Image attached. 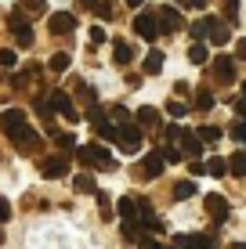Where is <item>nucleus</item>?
I'll list each match as a JSON object with an SVG mask.
<instances>
[{"label": "nucleus", "mask_w": 246, "mask_h": 249, "mask_svg": "<svg viewBox=\"0 0 246 249\" xmlns=\"http://www.w3.org/2000/svg\"><path fill=\"white\" fill-rule=\"evenodd\" d=\"M141 141H145V134H141L138 123H127V126H120V134H116V144H120L123 156H134V152H141Z\"/></svg>", "instance_id": "nucleus-1"}, {"label": "nucleus", "mask_w": 246, "mask_h": 249, "mask_svg": "<svg viewBox=\"0 0 246 249\" xmlns=\"http://www.w3.org/2000/svg\"><path fill=\"white\" fill-rule=\"evenodd\" d=\"M47 101H51V112L62 116L65 123H76V119H80V112L73 108V98H69L65 90H51V98H47Z\"/></svg>", "instance_id": "nucleus-2"}, {"label": "nucleus", "mask_w": 246, "mask_h": 249, "mask_svg": "<svg viewBox=\"0 0 246 249\" xmlns=\"http://www.w3.org/2000/svg\"><path fill=\"white\" fill-rule=\"evenodd\" d=\"M76 156H80V162L83 166H113V156H109L101 144H83V148H76Z\"/></svg>", "instance_id": "nucleus-3"}, {"label": "nucleus", "mask_w": 246, "mask_h": 249, "mask_svg": "<svg viewBox=\"0 0 246 249\" xmlns=\"http://www.w3.org/2000/svg\"><path fill=\"white\" fill-rule=\"evenodd\" d=\"M7 25H11L15 40H19V47H29L33 44V33H29V18L22 15V7H15L11 15H7Z\"/></svg>", "instance_id": "nucleus-4"}, {"label": "nucleus", "mask_w": 246, "mask_h": 249, "mask_svg": "<svg viewBox=\"0 0 246 249\" xmlns=\"http://www.w3.org/2000/svg\"><path fill=\"white\" fill-rule=\"evenodd\" d=\"M25 126H29V119H25L22 108H7V112L0 116V130H4L7 137H19Z\"/></svg>", "instance_id": "nucleus-5"}, {"label": "nucleus", "mask_w": 246, "mask_h": 249, "mask_svg": "<svg viewBox=\"0 0 246 249\" xmlns=\"http://www.w3.org/2000/svg\"><path fill=\"white\" fill-rule=\"evenodd\" d=\"M134 29H138V36H141V40H156V33H159V18H156V11H138V18H134Z\"/></svg>", "instance_id": "nucleus-6"}, {"label": "nucleus", "mask_w": 246, "mask_h": 249, "mask_svg": "<svg viewBox=\"0 0 246 249\" xmlns=\"http://www.w3.org/2000/svg\"><path fill=\"white\" fill-rule=\"evenodd\" d=\"M47 25H51V33H55V36H69V33L76 29V15L73 11H55L47 18Z\"/></svg>", "instance_id": "nucleus-7"}, {"label": "nucleus", "mask_w": 246, "mask_h": 249, "mask_svg": "<svg viewBox=\"0 0 246 249\" xmlns=\"http://www.w3.org/2000/svg\"><path fill=\"white\" fill-rule=\"evenodd\" d=\"M210 72H214V80H217V83H232V80H235V58L217 54V58H214V65H210Z\"/></svg>", "instance_id": "nucleus-8"}, {"label": "nucleus", "mask_w": 246, "mask_h": 249, "mask_svg": "<svg viewBox=\"0 0 246 249\" xmlns=\"http://www.w3.org/2000/svg\"><path fill=\"white\" fill-rule=\"evenodd\" d=\"M156 18H159V33H174V29H181L185 25V18H181V11H177V7H159L156 11Z\"/></svg>", "instance_id": "nucleus-9"}, {"label": "nucleus", "mask_w": 246, "mask_h": 249, "mask_svg": "<svg viewBox=\"0 0 246 249\" xmlns=\"http://www.w3.org/2000/svg\"><path fill=\"white\" fill-rule=\"evenodd\" d=\"M207 40H210V44H217V47H225L228 40H232V29H228V22L217 18V15H210V33H207Z\"/></svg>", "instance_id": "nucleus-10"}, {"label": "nucleus", "mask_w": 246, "mask_h": 249, "mask_svg": "<svg viewBox=\"0 0 246 249\" xmlns=\"http://www.w3.org/2000/svg\"><path fill=\"white\" fill-rule=\"evenodd\" d=\"M40 174L51 177V181H55V177H65V174H69V159H65V156H51V159L40 162Z\"/></svg>", "instance_id": "nucleus-11"}, {"label": "nucleus", "mask_w": 246, "mask_h": 249, "mask_svg": "<svg viewBox=\"0 0 246 249\" xmlns=\"http://www.w3.org/2000/svg\"><path fill=\"white\" fill-rule=\"evenodd\" d=\"M163 166H167V162L159 159V152H152V156H145V159H141L138 177H141V181H152V177H159V174H163Z\"/></svg>", "instance_id": "nucleus-12"}, {"label": "nucleus", "mask_w": 246, "mask_h": 249, "mask_svg": "<svg viewBox=\"0 0 246 249\" xmlns=\"http://www.w3.org/2000/svg\"><path fill=\"white\" fill-rule=\"evenodd\" d=\"M177 141H181V152H185V156H189L192 162L203 156V141L196 137V130H181V137H177Z\"/></svg>", "instance_id": "nucleus-13"}, {"label": "nucleus", "mask_w": 246, "mask_h": 249, "mask_svg": "<svg viewBox=\"0 0 246 249\" xmlns=\"http://www.w3.org/2000/svg\"><path fill=\"white\" fill-rule=\"evenodd\" d=\"M214 246H217L214 235H185V238H177V249H214Z\"/></svg>", "instance_id": "nucleus-14"}, {"label": "nucleus", "mask_w": 246, "mask_h": 249, "mask_svg": "<svg viewBox=\"0 0 246 249\" xmlns=\"http://www.w3.org/2000/svg\"><path fill=\"white\" fill-rule=\"evenodd\" d=\"M207 213H210V220H228V202H225V195H207Z\"/></svg>", "instance_id": "nucleus-15"}, {"label": "nucleus", "mask_w": 246, "mask_h": 249, "mask_svg": "<svg viewBox=\"0 0 246 249\" xmlns=\"http://www.w3.org/2000/svg\"><path fill=\"white\" fill-rule=\"evenodd\" d=\"M134 119H138V126H141V130H159V123H163V119H159V112H156L152 105L138 108V116H134Z\"/></svg>", "instance_id": "nucleus-16"}, {"label": "nucleus", "mask_w": 246, "mask_h": 249, "mask_svg": "<svg viewBox=\"0 0 246 249\" xmlns=\"http://www.w3.org/2000/svg\"><path fill=\"white\" fill-rule=\"evenodd\" d=\"M47 134H51V137L58 141L62 156H65V152H73V148H76V137H73V134H65V130H55V123H47Z\"/></svg>", "instance_id": "nucleus-17"}, {"label": "nucleus", "mask_w": 246, "mask_h": 249, "mask_svg": "<svg viewBox=\"0 0 246 249\" xmlns=\"http://www.w3.org/2000/svg\"><path fill=\"white\" fill-rule=\"evenodd\" d=\"M141 69H145L149 76H159V72H163V54H159V51L152 47L149 54H145V62H141Z\"/></svg>", "instance_id": "nucleus-18"}, {"label": "nucleus", "mask_w": 246, "mask_h": 249, "mask_svg": "<svg viewBox=\"0 0 246 249\" xmlns=\"http://www.w3.org/2000/svg\"><path fill=\"white\" fill-rule=\"evenodd\" d=\"M113 58H116V65H131L134 47H131V44H123V40H113Z\"/></svg>", "instance_id": "nucleus-19"}, {"label": "nucleus", "mask_w": 246, "mask_h": 249, "mask_svg": "<svg viewBox=\"0 0 246 249\" xmlns=\"http://www.w3.org/2000/svg\"><path fill=\"white\" fill-rule=\"evenodd\" d=\"M116 210H120V217H123V220H138V199H131V195H123Z\"/></svg>", "instance_id": "nucleus-20"}, {"label": "nucleus", "mask_w": 246, "mask_h": 249, "mask_svg": "<svg viewBox=\"0 0 246 249\" xmlns=\"http://www.w3.org/2000/svg\"><path fill=\"white\" fill-rule=\"evenodd\" d=\"M73 188H76L80 195H87V192H98V188H95V177H91V174H76V177H73Z\"/></svg>", "instance_id": "nucleus-21"}, {"label": "nucleus", "mask_w": 246, "mask_h": 249, "mask_svg": "<svg viewBox=\"0 0 246 249\" xmlns=\"http://www.w3.org/2000/svg\"><path fill=\"white\" fill-rule=\"evenodd\" d=\"M196 137H199V141L203 144H214V141H221V126H199V130H196Z\"/></svg>", "instance_id": "nucleus-22"}, {"label": "nucleus", "mask_w": 246, "mask_h": 249, "mask_svg": "<svg viewBox=\"0 0 246 249\" xmlns=\"http://www.w3.org/2000/svg\"><path fill=\"white\" fill-rule=\"evenodd\" d=\"M207 174H210V177H225V174H228V159H221V156H210V162H207Z\"/></svg>", "instance_id": "nucleus-23"}, {"label": "nucleus", "mask_w": 246, "mask_h": 249, "mask_svg": "<svg viewBox=\"0 0 246 249\" xmlns=\"http://www.w3.org/2000/svg\"><path fill=\"white\" fill-rule=\"evenodd\" d=\"M228 170H232L235 177H246V152H235V156L228 159Z\"/></svg>", "instance_id": "nucleus-24"}, {"label": "nucleus", "mask_w": 246, "mask_h": 249, "mask_svg": "<svg viewBox=\"0 0 246 249\" xmlns=\"http://www.w3.org/2000/svg\"><path fill=\"white\" fill-rule=\"evenodd\" d=\"M123 238L127 242H141V224L138 220H123Z\"/></svg>", "instance_id": "nucleus-25"}, {"label": "nucleus", "mask_w": 246, "mask_h": 249, "mask_svg": "<svg viewBox=\"0 0 246 249\" xmlns=\"http://www.w3.org/2000/svg\"><path fill=\"white\" fill-rule=\"evenodd\" d=\"M47 0H22V15H44Z\"/></svg>", "instance_id": "nucleus-26"}, {"label": "nucleus", "mask_w": 246, "mask_h": 249, "mask_svg": "<svg viewBox=\"0 0 246 249\" xmlns=\"http://www.w3.org/2000/svg\"><path fill=\"white\" fill-rule=\"evenodd\" d=\"M174 195H177V199H192V195H196V181H177Z\"/></svg>", "instance_id": "nucleus-27"}, {"label": "nucleus", "mask_w": 246, "mask_h": 249, "mask_svg": "<svg viewBox=\"0 0 246 249\" xmlns=\"http://www.w3.org/2000/svg\"><path fill=\"white\" fill-rule=\"evenodd\" d=\"M196 108H199V112H210V108H214V94H210V90H199V94H196Z\"/></svg>", "instance_id": "nucleus-28"}, {"label": "nucleus", "mask_w": 246, "mask_h": 249, "mask_svg": "<svg viewBox=\"0 0 246 249\" xmlns=\"http://www.w3.org/2000/svg\"><path fill=\"white\" fill-rule=\"evenodd\" d=\"M207 33H210V15H203V18L192 25V36H196V40H207Z\"/></svg>", "instance_id": "nucleus-29"}, {"label": "nucleus", "mask_w": 246, "mask_h": 249, "mask_svg": "<svg viewBox=\"0 0 246 249\" xmlns=\"http://www.w3.org/2000/svg\"><path fill=\"white\" fill-rule=\"evenodd\" d=\"M189 62H192V65H207V47H203V44H192Z\"/></svg>", "instance_id": "nucleus-30"}, {"label": "nucleus", "mask_w": 246, "mask_h": 249, "mask_svg": "<svg viewBox=\"0 0 246 249\" xmlns=\"http://www.w3.org/2000/svg\"><path fill=\"white\" fill-rule=\"evenodd\" d=\"M51 69H55V72H65V69H69V54H65V51L51 54Z\"/></svg>", "instance_id": "nucleus-31"}, {"label": "nucleus", "mask_w": 246, "mask_h": 249, "mask_svg": "<svg viewBox=\"0 0 246 249\" xmlns=\"http://www.w3.org/2000/svg\"><path fill=\"white\" fill-rule=\"evenodd\" d=\"M228 134H232V141H235V144H239V141L246 144V123H243V119H235V123H232V130H228Z\"/></svg>", "instance_id": "nucleus-32"}, {"label": "nucleus", "mask_w": 246, "mask_h": 249, "mask_svg": "<svg viewBox=\"0 0 246 249\" xmlns=\"http://www.w3.org/2000/svg\"><path fill=\"white\" fill-rule=\"evenodd\" d=\"M95 195H98V206H101V217H113V199L105 192H95Z\"/></svg>", "instance_id": "nucleus-33"}, {"label": "nucleus", "mask_w": 246, "mask_h": 249, "mask_svg": "<svg viewBox=\"0 0 246 249\" xmlns=\"http://www.w3.org/2000/svg\"><path fill=\"white\" fill-rule=\"evenodd\" d=\"M159 159H163V162H177V159H181V152L170 148V144H163V148H159Z\"/></svg>", "instance_id": "nucleus-34"}, {"label": "nucleus", "mask_w": 246, "mask_h": 249, "mask_svg": "<svg viewBox=\"0 0 246 249\" xmlns=\"http://www.w3.org/2000/svg\"><path fill=\"white\" fill-rule=\"evenodd\" d=\"M109 116H113V119H116V123H120V126H127V123H131V112H127L123 105H116V108H113V112H109Z\"/></svg>", "instance_id": "nucleus-35"}, {"label": "nucleus", "mask_w": 246, "mask_h": 249, "mask_svg": "<svg viewBox=\"0 0 246 249\" xmlns=\"http://www.w3.org/2000/svg\"><path fill=\"white\" fill-rule=\"evenodd\" d=\"M0 65H4V69H15V65H19V54H15V51H0Z\"/></svg>", "instance_id": "nucleus-36"}, {"label": "nucleus", "mask_w": 246, "mask_h": 249, "mask_svg": "<svg viewBox=\"0 0 246 249\" xmlns=\"http://www.w3.org/2000/svg\"><path fill=\"white\" fill-rule=\"evenodd\" d=\"M98 44H105V29H101V25H91V47H98Z\"/></svg>", "instance_id": "nucleus-37"}, {"label": "nucleus", "mask_w": 246, "mask_h": 249, "mask_svg": "<svg viewBox=\"0 0 246 249\" xmlns=\"http://www.w3.org/2000/svg\"><path fill=\"white\" fill-rule=\"evenodd\" d=\"M167 112H170V116H177V119H181L185 112H189V108H185V101H177V98H174V101H170V105H167Z\"/></svg>", "instance_id": "nucleus-38"}, {"label": "nucleus", "mask_w": 246, "mask_h": 249, "mask_svg": "<svg viewBox=\"0 0 246 249\" xmlns=\"http://www.w3.org/2000/svg\"><path fill=\"white\" fill-rule=\"evenodd\" d=\"M235 116L246 123V94H243V98H235Z\"/></svg>", "instance_id": "nucleus-39"}, {"label": "nucleus", "mask_w": 246, "mask_h": 249, "mask_svg": "<svg viewBox=\"0 0 246 249\" xmlns=\"http://www.w3.org/2000/svg\"><path fill=\"white\" fill-rule=\"evenodd\" d=\"M239 18V0H228V22Z\"/></svg>", "instance_id": "nucleus-40"}, {"label": "nucleus", "mask_w": 246, "mask_h": 249, "mask_svg": "<svg viewBox=\"0 0 246 249\" xmlns=\"http://www.w3.org/2000/svg\"><path fill=\"white\" fill-rule=\"evenodd\" d=\"M7 217H11V206H7V199H4V195H0V224H4Z\"/></svg>", "instance_id": "nucleus-41"}, {"label": "nucleus", "mask_w": 246, "mask_h": 249, "mask_svg": "<svg viewBox=\"0 0 246 249\" xmlns=\"http://www.w3.org/2000/svg\"><path fill=\"white\" fill-rule=\"evenodd\" d=\"M189 174H192V177H199V174H207V166H203V162L196 159V162H189Z\"/></svg>", "instance_id": "nucleus-42"}, {"label": "nucleus", "mask_w": 246, "mask_h": 249, "mask_svg": "<svg viewBox=\"0 0 246 249\" xmlns=\"http://www.w3.org/2000/svg\"><path fill=\"white\" fill-rule=\"evenodd\" d=\"M177 137H181V126H177V123H174V126H167V141H170V144H174V141H177Z\"/></svg>", "instance_id": "nucleus-43"}, {"label": "nucleus", "mask_w": 246, "mask_h": 249, "mask_svg": "<svg viewBox=\"0 0 246 249\" xmlns=\"http://www.w3.org/2000/svg\"><path fill=\"white\" fill-rule=\"evenodd\" d=\"M95 11H98V18H113V7H109V4H98Z\"/></svg>", "instance_id": "nucleus-44"}, {"label": "nucleus", "mask_w": 246, "mask_h": 249, "mask_svg": "<svg viewBox=\"0 0 246 249\" xmlns=\"http://www.w3.org/2000/svg\"><path fill=\"white\" fill-rule=\"evenodd\" d=\"M138 249H159V242H156V238H141Z\"/></svg>", "instance_id": "nucleus-45"}, {"label": "nucleus", "mask_w": 246, "mask_h": 249, "mask_svg": "<svg viewBox=\"0 0 246 249\" xmlns=\"http://www.w3.org/2000/svg\"><path fill=\"white\" fill-rule=\"evenodd\" d=\"M235 58H239V62H246V40H239V54H235Z\"/></svg>", "instance_id": "nucleus-46"}, {"label": "nucleus", "mask_w": 246, "mask_h": 249, "mask_svg": "<svg viewBox=\"0 0 246 249\" xmlns=\"http://www.w3.org/2000/svg\"><path fill=\"white\" fill-rule=\"evenodd\" d=\"M185 4H189V7H199V11H203V7H207V0H185Z\"/></svg>", "instance_id": "nucleus-47"}, {"label": "nucleus", "mask_w": 246, "mask_h": 249, "mask_svg": "<svg viewBox=\"0 0 246 249\" xmlns=\"http://www.w3.org/2000/svg\"><path fill=\"white\" fill-rule=\"evenodd\" d=\"M80 7H98V0H76Z\"/></svg>", "instance_id": "nucleus-48"}, {"label": "nucleus", "mask_w": 246, "mask_h": 249, "mask_svg": "<svg viewBox=\"0 0 246 249\" xmlns=\"http://www.w3.org/2000/svg\"><path fill=\"white\" fill-rule=\"evenodd\" d=\"M127 4H131V7H141V4H145V0H127Z\"/></svg>", "instance_id": "nucleus-49"}, {"label": "nucleus", "mask_w": 246, "mask_h": 249, "mask_svg": "<svg viewBox=\"0 0 246 249\" xmlns=\"http://www.w3.org/2000/svg\"><path fill=\"white\" fill-rule=\"evenodd\" d=\"M228 249H246V242H235V246H228Z\"/></svg>", "instance_id": "nucleus-50"}, {"label": "nucleus", "mask_w": 246, "mask_h": 249, "mask_svg": "<svg viewBox=\"0 0 246 249\" xmlns=\"http://www.w3.org/2000/svg\"><path fill=\"white\" fill-rule=\"evenodd\" d=\"M177 4H185V0H170V7H177Z\"/></svg>", "instance_id": "nucleus-51"}, {"label": "nucleus", "mask_w": 246, "mask_h": 249, "mask_svg": "<svg viewBox=\"0 0 246 249\" xmlns=\"http://www.w3.org/2000/svg\"><path fill=\"white\" fill-rule=\"evenodd\" d=\"M0 242H4V231H0Z\"/></svg>", "instance_id": "nucleus-52"}]
</instances>
